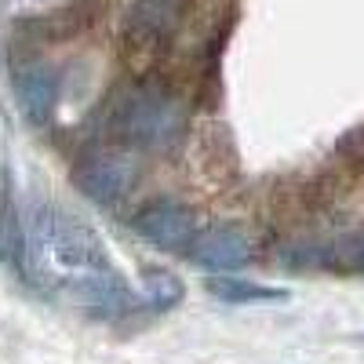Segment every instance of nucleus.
Returning <instances> with one entry per match:
<instances>
[{
    "label": "nucleus",
    "mask_w": 364,
    "mask_h": 364,
    "mask_svg": "<svg viewBox=\"0 0 364 364\" xmlns=\"http://www.w3.org/2000/svg\"><path fill=\"white\" fill-rule=\"evenodd\" d=\"M29 252H33V277L41 269L63 291H70L91 273L113 269L102 237L55 204H41L29 219Z\"/></svg>",
    "instance_id": "f257e3e1"
},
{
    "label": "nucleus",
    "mask_w": 364,
    "mask_h": 364,
    "mask_svg": "<svg viewBox=\"0 0 364 364\" xmlns=\"http://www.w3.org/2000/svg\"><path fill=\"white\" fill-rule=\"evenodd\" d=\"M109 128L117 132L120 142H128L135 149L168 154L186 135V106L161 87L139 84V87H128L113 102Z\"/></svg>",
    "instance_id": "f03ea898"
},
{
    "label": "nucleus",
    "mask_w": 364,
    "mask_h": 364,
    "mask_svg": "<svg viewBox=\"0 0 364 364\" xmlns=\"http://www.w3.org/2000/svg\"><path fill=\"white\" fill-rule=\"evenodd\" d=\"M135 233L146 240V245H154L161 252H171V255H190L193 240H197V219L186 204L178 200H154L146 204L139 215L132 219Z\"/></svg>",
    "instance_id": "7ed1b4c3"
},
{
    "label": "nucleus",
    "mask_w": 364,
    "mask_h": 364,
    "mask_svg": "<svg viewBox=\"0 0 364 364\" xmlns=\"http://www.w3.org/2000/svg\"><path fill=\"white\" fill-rule=\"evenodd\" d=\"M77 190L102 208L120 204L139 182V164L128 154H91L73 168Z\"/></svg>",
    "instance_id": "20e7f679"
},
{
    "label": "nucleus",
    "mask_w": 364,
    "mask_h": 364,
    "mask_svg": "<svg viewBox=\"0 0 364 364\" xmlns=\"http://www.w3.org/2000/svg\"><path fill=\"white\" fill-rule=\"evenodd\" d=\"M11 87H15L18 109L29 124H37V128L51 124L58 99H63V73L51 63H44V58H26V63H18Z\"/></svg>",
    "instance_id": "39448f33"
},
{
    "label": "nucleus",
    "mask_w": 364,
    "mask_h": 364,
    "mask_svg": "<svg viewBox=\"0 0 364 364\" xmlns=\"http://www.w3.org/2000/svg\"><path fill=\"white\" fill-rule=\"evenodd\" d=\"M190 259L197 266H204L208 273H233L252 259V240L240 226L230 223H215V226H204L190 248Z\"/></svg>",
    "instance_id": "423d86ee"
},
{
    "label": "nucleus",
    "mask_w": 364,
    "mask_h": 364,
    "mask_svg": "<svg viewBox=\"0 0 364 364\" xmlns=\"http://www.w3.org/2000/svg\"><path fill=\"white\" fill-rule=\"evenodd\" d=\"M0 266L18 281H33V252H29V226H22L15 200L0 197Z\"/></svg>",
    "instance_id": "0eeeda50"
},
{
    "label": "nucleus",
    "mask_w": 364,
    "mask_h": 364,
    "mask_svg": "<svg viewBox=\"0 0 364 364\" xmlns=\"http://www.w3.org/2000/svg\"><path fill=\"white\" fill-rule=\"evenodd\" d=\"M175 22H178V0H135L128 8V33L142 48L168 41Z\"/></svg>",
    "instance_id": "6e6552de"
},
{
    "label": "nucleus",
    "mask_w": 364,
    "mask_h": 364,
    "mask_svg": "<svg viewBox=\"0 0 364 364\" xmlns=\"http://www.w3.org/2000/svg\"><path fill=\"white\" fill-rule=\"evenodd\" d=\"M208 295H215L226 306H262V302H288V288H269V284H255L245 277H230V273H211L208 277Z\"/></svg>",
    "instance_id": "1a4fd4ad"
},
{
    "label": "nucleus",
    "mask_w": 364,
    "mask_h": 364,
    "mask_svg": "<svg viewBox=\"0 0 364 364\" xmlns=\"http://www.w3.org/2000/svg\"><path fill=\"white\" fill-rule=\"evenodd\" d=\"M182 295H186V288H182V281L175 277L171 269H146L142 273V299H146V306L149 310H175Z\"/></svg>",
    "instance_id": "9d476101"
},
{
    "label": "nucleus",
    "mask_w": 364,
    "mask_h": 364,
    "mask_svg": "<svg viewBox=\"0 0 364 364\" xmlns=\"http://www.w3.org/2000/svg\"><path fill=\"white\" fill-rule=\"evenodd\" d=\"M357 266H360V273H364V248H360V255H357Z\"/></svg>",
    "instance_id": "9b49d317"
}]
</instances>
